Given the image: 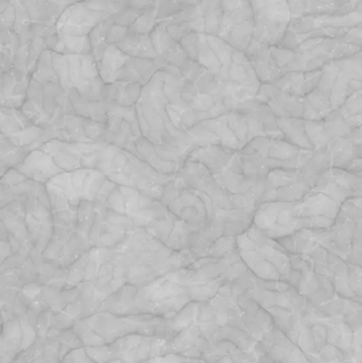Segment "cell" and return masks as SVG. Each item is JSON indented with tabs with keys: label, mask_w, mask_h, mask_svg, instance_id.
Returning a JSON list of instances; mask_svg holds the SVG:
<instances>
[{
	"label": "cell",
	"mask_w": 362,
	"mask_h": 363,
	"mask_svg": "<svg viewBox=\"0 0 362 363\" xmlns=\"http://www.w3.org/2000/svg\"><path fill=\"white\" fill-rule=\"evenodd\" d=\"M198 35L197 61L216 79L225 106L229 100L255 95L261 82L246 53L218 36Z\"/></svg>",
	"instance_id": "1"
},
{
	"label": "cell",
	"mask_w": 362,
	"mask_h": 363,
	"mask_svg": "<svg viewBox=\"0 0 362 363\" xmlns=\"http://www.w3.org/2000/svg\"><path fill=\"white\" fill-rule=\"evenodd\" d=\"M189 28L218 36L244 52L254 38V13L248 0H200Z\"/></svg>",
	"instance_id": "2"
},
{
	"label": "cell",
	"mask_w": 362,
	"mask_h": 363,
	"mask_svg": "<svg viewBox=\"0 0 362 363\" xmlns=\"http://www.w3.org/2000/svg\"><path fill=\"white\" fill-rule=\"evenodd\" d=\"M32 78L40 83H57L65 93L74 89L89 102L103 101L106 83L93 53L62 55L55 50L44 51Z\"/></svg>",
	"instance_id": "3"
},
{
	"label": "cell",
	"mask_w": 362,
	"mask_h": 363,
	"mask_svg": "<svg viewBox=\"0 0 362 363\" xmlns=\"http://www.w3.org/2000/svg\"><path fill=\"white\" fill-rule=\"evenodd\" d=\"M96 169L113 183L133 188L157 200H162L165 186L174 177L159 174L144 160L108 143L100 151Z\"/></svg>",
	"instance_id": "4"
},
{
	"label": "cell",
	"mask_w": 362,
	"mask_h": 363,
	"mask_svg": "<svg viewBox=\"0 0 362 363\" xmlns=\"http://www.w3.org/2000/svg\"><path fill=\"white\" fill-rule=\"evenodd\" d=\"M362 25V15L320 14L299 17L291 21L281 47L295 50L310 38H344L349 32Z\"/></svg>",
	"instance_id": "5"
},
{
	"label": "cell",
	"mask_w": 362,
	"mask_h": 363,
	"mask_svg": "<svg viewBox=\"0 0 362 363\" xmlns=\"http://www.w3.org/2000/svg\"><path fill=\"white\" fill-rule=\"evenodd\" d=\"M106 207L130 218L135 228H146L169 215L163 201L150 198L133 188L117 185L104 203Z\"/></svg>",
	"instance_id": "6"
},
{
	"label": "cell",
	"mask_w": 362,
	"mask_h": 363,
	"mask_svg": "<svg viewBox=\"0 0 362 363\" xmlns=\"http://www.w3.org/2000/svg\"><path fill=\"white\" fill-rule=\"evenodd\" d=\"M118 13V9L111 0H83L66 9L55 26L59 34L85 38L99 23Z\"/></svg>",
	"instance_id": "7"
},
{
	"label": "cell",
	"mask_w": 362,
	"mask_h": 363,
	"mask_svg": "<svg viewBox=\"0 0 362 363\" xmlns=\"http://www.w3.org/2000/svg\"><path fill=\"white\" fill-rule=\"evenodd\" d=\"M255 18L253 40L280 46L293 21L287 0H248Z\"/></svg>",
	"instance_id": "8"
},
{
	"label": "cell",
	"mask_w": 362,
	"mask_h": 363,
	"mask_svg": "<svg viewBox=\"0 0 362 363\" xmlns=\"http://www.w3.org/2000/svg\"><path fill=\"white\" fill-rule=\"evenodd\" d=\"M106 143L89 144L52 140L40 149L50 155L55 165L64 172H70L79 169H96L100 151Z\"/></svg>",
	"instance_id": "9"
},
{
	"label": "cell",
	"mask_w": 362,
	"mask_h": 363,
	"mask_svg": "<svg viewBox=\"0 0 362 363\" xmlns=\"http://www.w3.org/2000/svg\"><path fill=\"white\" fill-rule=\"evenodd\" d=\"M135 228L130 218L116 213L104 204L96 205L93 225L89 232L93 247L114 249Z\"/></svg>",
	"instance_id": "10"
},
{
	"label": "cell",
	"mask_w": 362,
	"mask_h": 363,
	"mask_svg": "<svg viewBox=\"0 0 362 363\" xmlns=\"http://www.w3.org/2000/svg\"><path fill=\"white\" fill-rule=\"evenodd\" d=\"M1 131L13 144L33 151L55 140L52 133L32 123L21 108L2 106Z\"/></svg>",
	"instance_id": "11"
},
{
	"label": "cell",
	"mask_w": 362,
	"mask_h": 363,
	"mask_svg": "<svg viewBox=\"0 0 362 363\" xmlns=\"http://www.w3.org/2000/svg\"><path fill=\"white\" fill-rule=\"evenodd\" d=\"M108 106L106 142L125 149L132 155L138 157L136 145L142 138V134L140 131L136 106H127V108L113 106L110 104H108Z\"/></svg>",
	"instance_id": "12"
},
{
	"label": "cell",
	"mask_w": 362,
	"mask_h": 363,
	"mask_svg": "<svg viewBox=\"0 0 362 363\" xmlns=\"http://www.w3.org/2000/svg\"><path fill=\"white\" fill-rule=\"evenodd\" d=\"M261 353L274 363H312L282 330L274 325L259 342Z\"/></svg>",
	"instance_id": "13"
},
{
	"label": "cell",
	"mask_w": 362,
	"mask_h": 363,
	"mask_svg": "<svg viewBox=\"0 0 362 363\" xmlns=\"http://www.w3.org/2000/svg\"><path fill=\"white\" fill-rule=\"evenodd\" d=\"M15 169L18 170L30 180L44 185L55 177L64 174L63 170L55 165L50 155H47L42 149L32 151L29 157Z\"/></svg>",
	"instance_id": "14"
},
{
	"label": "cell",
	"mask_w": 362,
	"mask_h": 363,
	"mask_svg": "<svg viewBox=\"0 0 362 363\" xmlns=\"http://www.w3.org/2000/svg\"><path fill=\"white\" fill-rule=\"evenodd\" d=\"M31 74L12 68L4 72L2 81V106L21 108L27 100L28 89L31 82Z\"/></svg>",
	"instance_id": "15"
},
{
	"label": "cell",
	"mask_w": 362,
	"mask_h": 363,
	"mask_svg": "<svg viewBox=\"0 0 362 363\" xmlns=\"http://www.w3.org/2000/svg\"><path fill=\"white\" fill-rule=\"evenodd\" d=\"M142 91V85L138 83H111L104 86L103 100L113 106H133L137 104Z\"/></svg>",
	"instance_id": "16"
},
{
	"label": "cell",
	"mask_w": 362,
	"mask_h": 363,
	"mask_svg": "<svg viewBox=\"0 0 362 363\" xmlns=\"http://www.w3.org/2000/svg\"><path fill=\"white\" fill-rule=\"evenodd\" d=\"M115 45L121 51L131 55V57H140V59L159 60L150 33L137 34L131 33L129 31L128 35L121 42Z\"/></svg>",
	"instance_id": "17"
},
{
	"label": "cell",
	"mask_w": 362,
	"mask_h": 363,
	"mask_svg": "<svg viewBox=\"0 0 362 363\" xmlns=\"http://www.w3.org/2000/svg\"><path fill=\"white\" fill-rule=\"evenodd\" d=\"M31 149L21 148L11 143L6 136L1 135V165L6 172L18 167L32 152ZM2 170V172H4Z\"/></svg>",
	"instance_id": "18"
},
{
	"label": "cell",
	"mask_w": 362,
	"mask_h": 363,
	"mask_svg": "<svg viewBox=\"0 0 362 363\" xmlns=\"http://www.w3.org/2000/svg\"><path fill=\"white\" fill-rule=\"evenodd\" d=\"M19 44H21V40L16 32L1 28L2 72H6L12 69Z\"/></svg>",
	"instance_id": "19"
},
{
	"label": "cell",
	"mask_w": 362,
	"mask_h": 363,
	"mask_svg": "<svg viewBox=\"0 0 362 363\" xmlns=\"http://www.w3.org/2000/svg\"><path fill=\"white\" fill-rule=\"evenodd\" d=\"M293 18L310 15L331 14L321 0H287Z\"/></svg>",
	"instance_id": "20"
},
{
	"label": "cell",
	"mask_w": 362,
	"mask_h": 363,
	"mask_svg": "<svg viewBox=\"0 0 362 363\" xmlns=\"http://www.w3.org/2000/svg\"><path fill=\"white\" fill-rule=\"evenodd\" d=\"M331 14H350L356 10L357 0H321Z\"/></svg>",
	"instance_id": "21"
},
{
	"label": "cell",
	"mask_w": 362,
	"mask_h": 363,
	"mask_svg": "<svg viewBox=\"0 0 362 363\" xmlns=\"http://www.w3.org/2000/svg\"><path fill=\"white\" fill-rule=\"evenodd\" d=\"M80 1H83V0H48L49 9H50L51 14H52L55 23L66 9Z\"/></svg>",
	"instance_id": "22"
},
{
	"label": "cell",
	"mask_w": 362,
	"mask_h": 363,
	"mask_svg": "<svg viewBox=\"0 0 362 363\" xmlns=\"http://www.w3.org/2000/svg\"><path fill=\"white\" fill-rule=\"evenodd\" d=\"M344 38H346L348 42L362 47V25L358 26V27L353 29L352 31L349 32Z\"/></svg>",
	"instance_id": "23"
},
{
	"label": "cell",
	"mask_w": 362,
	"mask_h": 363,
	"mask_svg": "<svg viewBox=\"0 0 362 363\" xmlns=\"http://www.w3.org/2000/svg\"><path fill=\"white\" fill-rule=\"evenodd\" d=\"M257 363H274L266 354L261 353L257 358Z\"/></svg>",
	"instance_id": "24"
},
{
	"label": "cell",
	"mask_w": 362,
	"mask_h": 363,
	"mask_svg": "<svg viewBox=\"0 0 362 363\" xmlns=\"http://www.w3.org/2000/svg\"><path fill=\"white\" fill-rule=\"evenodd\" d=\"M354 12L362 15V0H357L356 10H355Z\"/></svg>",
	"instance_id": "25"
},
{
	"label": "cell",
	"mask_w": 362,
	"mask_h": 363,
	"mask_svg": "<svg viewBox=\"0 0 362 363\" xmlns=\"http://www.w3.org/2000/svg\"><path fill=\"white\" fill-rule=\"evenodd\" d=\"M356 55V57H362V49L358 53H357V55Z\"/></svg>",
	"instance_id": "26"
}]
</instances>
